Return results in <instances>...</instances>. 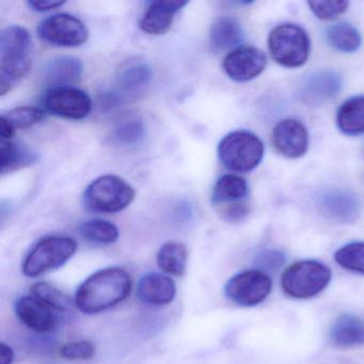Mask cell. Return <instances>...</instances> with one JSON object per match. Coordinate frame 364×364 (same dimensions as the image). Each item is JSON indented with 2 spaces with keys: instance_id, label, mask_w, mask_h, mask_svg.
<instances>
[{
  "instance_id": "6da1fadb",
  "label": "cell",
  "mask_w": 364,
  "mask_h": 364,
  "mask_svg": "<svg viewBox=\"0 0 364 364\" xmlns=\"http://www.w3.org/2000/svg\"><path fill=\"white\" fill-rule=\"evenodd\" d=\"M131 291V277L124 269L105 268L91 274L80 285L75 304L85 314H97L127 299Z\"/></svg>"
},
{
  "instance_id": "7a4b0ae2",
  "label": "cell",
  "mask_w": 364,
  "mask_h": 364,
  "mask_svg": "<svg viewBox=\"0 0 364 364\" xmlns=\"http://www.w3.org/2000/svg\"><path fill=\"white\" fill-rule=\"evenodd\" d=\"M33 40L22 26L6 27L0 33V95L9 93L28 75L33 65Z\"/></svg>"
},
{
  "instance_id": "3957f363",
  "label": "cell",
  "mask_w": 364,
  "mask_h": 364,
  "mask_svg": "<svg viewBox=\"0 0 364 364\" xmlns=\"http://www.w3.org/2000/svg\"><path fill=\"white\" fill-rule=\"evenodd\" d=\"M135 196V189L123 178L106 174L88 185L84 203L92 212L114 214L129 208Z\"/></svg>"
},
{
  "instance_id": "277c9868",
  "label": "cell",
  "mask_w": 364,
  "mask_h": 364,
  "mask_svg": "<svg viewBox=\"0 0 364 364\" xmlns=\"http://www.w3.org/2000/svg\"><path fill=\"white\" fill-rule=\"evenodd\" d=\"M264 155V144L255 134L234 131L223 137L218 146V156L223 165L231 171L246 173L259 165Z\"/></svg>"
},
{
  "instance_id": "5b68a950",
  "label": "cell",
  "mask_w": 364,
  "mask_h": 364,
  "mask_svg": "<svg viewBox=\"0 0 364 364\" xmlns=\"http://www.w3.org/2000/svg\"><path fill=\"white\" fill-rule=\"evenodd\" d=\"M331 280V270L321 262L300 261L283 272L281 287L285 294L297 299L314 297L327 287Z\"/></svg>"
},
{
  "instance_id": "8992f818",
  "label": "cell",
  "mask_w": 364,
  "mask_h": 364,
  "mask_svg": "<svg viewBox=\"0 0 364 364\" xmlns=\"http://www.w3.org/2000/svg\"><path fill=\"white\" fill-rule=\"evenodd\" d=\"M310 48L308 33L298 25H279L268 37L270 55L282 67H301L308 60Z\"/></svg>"
},
{
  "instance_id": "52a82bcc",
  "label": "cell",
  "mask_w": 364,
  "mask_h": 364,
  "mask_svg": "<svg viewBox=\"0 0 364 364\" xmlns=\"http://www.w3.org/2000/svg\"><path fill=\"white\" fill-rule=\"evenodd\" d=\"M77 250V244L68 236H48L40 240L27 255L22 270L25 276L35 278L61 267Z\"/></svg>"
},
{
  "instance_id": "ba28073f",
  "label": "cell",
  "mask_w": 364,
  "mask_h": 364,
  "mask_svg": "<svg viewBox=\"0 0 364 364\" xmlns=\"http://www.w3.org/2000/svg\"><path fill=\"white\" fill-rule=\"evenodd\" d=\"M152 69L142 60H129L121 67L108 93L112 104L135 101L146 95L152 82Z\"/></svg>"
},
{
  "instance_id": "9c48e42d",
  "label": "cell",
  "mask_w": 364,
  "mask_h": 364,
  "mask_svg": "<svg viewBox=\"0 0 364 364\" xmlns=\"http://www.w3.org/2000/svg\"><path fill=\"white\" fill-rule=\"evenodd\" d=\"M38 35L50 46L76 48L86 43L89 31L80 18L60 14L42 21L38 27Z\"/></svg>"
},
{
  "instance_id": "30bf717a",
  "label": "cell",
  "mask_w": 364,
  "mask_h": 364,
  "mask_svg": "<svg viewBox=\"0 0 364 364\" xmlns=\"http://www.w3.org/2000/svg\"><path fill=\"white\" fill-rule=\"evenodd\" d=\"M272 279L261 270H248L232 277L225 293L234 304L253 306L262 304L272 291Z\"/></svg>"
},
{
  "instance_id": "8fae6325",
  "label": "cell",
  "mask_w": 364,
  "mask_h": 364,
  "mask_svg": "<svg viewBox=\"0 0 364 364\" xmlns=\"http://www.w3.org/2000/svg\"><path fill=\"white\" fill-rule=\"evenodd\" d=\"M43 105L50 114L69 120H82L92 110L90 97L75 87L50 89L44 97Z\"/></svg>"
},
{
  "instance_id": "7c38bea8",
  "label": "cell",
  "mask_w": 364,
  "mask_h": 364,
  "mask_svg": "<svg viewBox=\"0 0 364 364\" xmlns=\"http://www.w3.org/2000/svg\"><path fill=\"white\" fill-rule=\"evenodd\" d=\"M267 65L266 55L252 46H240L223 60L225 74L236 82H247L261 75Z\"/></svg>"
},
{
  "instance_id": "4fadbf2b",
  "label": "cell",
  "mask_w": 364,
  "mask_h": 364,
  "mask_svg": "<svg viewBox=\"0 0 364 364\" xmlns=\"http://www.w3.org/2000/svg\"><path fill=\"white\" fill-rule=\"evenodd\" d=\"M316 205L326 219L341 225L355 223L361 213L359 199L350 191L343 189H331L321 193Z\"/></svg>"
},
{
  "instance_id": "5bb4252c",
  "label": "cell",
  "mask_w": 364,
  "mask_h": 364,
  "mask_svg": "<svg viewBox=\"0 0 364 364\" xmlns=\"http://www.w3.org/2000/svg\"><path fill=\"white\" fill-rule=\"evenodd\" d=\"M342 87V77L336 72H314L302 80L299 97L308 105H323L338 95Z\"/></svg>"
},
{
  "instance_id": "9a60e30c",
  "label": "cell",
  "mask_w": 364,
  "mask_h": 364,
  "mask_svg": "<svg viewBox=\"0 0 364 364\" xmlns=\"http://www.w3.org/2000/svg\"><path fill=\"white\" fill-rule=\"evenodd\" d=\"M272 140L274 149L289 159H299L308 151V131L295 119H285L279 122L272 131Z\"/></svg>"
},
{
  "instance_id": "2e32d148",
  "label": "cell",
  "mask_w": 364,
  "mask_h": 364,
  "mask_svg": "<svg viewBox=\"0 0 364 364\" xmlns=\"http://www.w3.org/2000/svg\"><path fill=\"white\" fill-rule=\"evenodd\" d=\"M16 313L23 325L39 333L54 331L58 323L57 311L33 296L18 299Z\"/></svg>"
},
{
  "instance_id": "e0dca14e",
  "label": "cell",
  "mask_w": 364,
  "mask_h": 364,
  "mask_svg": "<svg viewBox=\"0 0 364 364\" xmlns=\"http://www.w3.org/2000/svg\"><path fill=\"white\" fill-rule=\"evenodd\" d=\"M187 1H152L139 21V27L149 35H165L173 24L174 16Z\"/></svg>"
},
{
  "instance_id": "ac0fdd59",
  "label": "cell",
  "mask_w": 364,
  "mask_h": 364,
  "mask_svg": "<svg viewBox=\"0 0 364 364\" xmlns=\"http://www.w3.org/2000/svg\"><path fill=\"white\" fill-rule=\"evenodd\" d=\"M176 295V285L170 277L151 272L140 279L137 296L149 306H161L171 304Z\"/></svg>"
},
{
  "instance_id": "d6986e66",
  "label": "cell",
  "mask_w": 364,
  "mask_h": 364,
  "mask_svg": "<svg viewBox=\"0 0 364 364\" xmlns=\"http://www.w3.org/2000/svg\"><path fill=\"white\" fill-rule=\"evenodd\" d=\"M84 65L80 59L61 56L52 59L44 70V80L50 89L72 87L82 78Z\"/></svg>"
},
{
  "instance_id": "ffe728a7",
  "label": "cell",
  "mask_w": 364,
  "mask_h": 364,
  "mask_svg": "<svg viewBox=\"0 0 364 364\" xmlns=\"http://www.w3.org/2000/svg\"><path fill=\"white\" fill-rule=\"evenodd\" d=\"M329 341L338 348L364 345V321L357 315L344 314L336 319L329 331Z\"/></svg>"
},
{
  "instance_id": "44dd1931",
  "label": "cell",
  "mask_w": 364,
  "mask_h": 364,
  "mask_svg": "<svg viewBox=\"0 0 364 364\" xmlns=\"http://www.w3.org/2000/svg\"><path fill=\"white\" fill-rule=\"evenodd\" d=\"M244 40V29L235 18L221 16L213 23L210 31V48L223 53L235 48Z\"/></svg>"
},
{
  "instance_id": "7402d4cb",
  "label": "cell",
  "mask_w": 364,
  "mask_h": 364,
  "mask_svg": "<svg viewBox=\"0 0 364 364\" xmlns=\"http://www.w3.org/2000/svg\"><path fill=\"white\" fill-rule=\"evenodd\" d=\"M38 156L35 151L25 144L12 140H1L0 146V169L1 173H9L22 168L29 167L37 163Z\"/></svg>"
},
{
  "instance_id": "603a6c76",
  "label": "cell",
  "mask_w": 364,
  "mask_h": 364,
  "mask_svg": "<svg viewBox=\"0 0 364 364\" xmlns=\"http://www.w3.org/2000/svg\"><path fill=\"white\" fill-rule=\"evenodd\" d=\"M248 193V184L244 178L235 174H225L217 181L213 188L212 202L214 205L223 208L246 201Z\"/></svg>"
},
{
  "instance_id": "cb8c5ba5",
  "label": "cell",
  "mask_w": 364,
  "mask_h": 364,
  "mask_svg": "<svg viewBox=\"0 0 364 364\" xmlns=\"http://www.w3.org/2000/svg\"><path fill=\"white\" fill-rule=\"evenodd\" d=\"M336 124L345 135L364 133V97H351L343 103L336 114Z\"/></svg>"
},
{
  "instance_id": "d4e9b609",
  "label": "cell",
  "mask_w": 364,
  "mask_h": 364,
  "mask_svg": "<svg viewBox=\"0 0 364 364\" xmlns=\"http://www.w3.org/2000/svg\"><path fill=\"white\" fill-rule=\"evenodd\" d=\"M156 259L163 272L181 277L186 272L188 252L182 242H168L159 249Z\"/></svg>"
},
{
  "instance_id": "484cf974",
  "label": "cell",
  "mask_w": 364,
  "mask_h": 364,
  "mask_svg": "<svg viewBox=\"0 0 364 364\" xmlns=\"http://www.w3.org/2000/svg\"><path fill=\"white\" fill-rule=\"evenodd\" d=\"M325 39L331 48L342 53H355L362 43L359 31L347 23H338L328 27L325 31Z\"/></svg>"
},
{
  "instance_id": "4316f807",
  "label": "cell",
  "mask_w": 364,
  "mask_h": 364,
  "mask_svg": "<svg viewBox=\"0 0 364 364\" xmlns=\"http://www.w3.org/2000/svg\"><path fill=\"white\" fill-rule=\"evenodd\" d=\"M146 129L144 121L136 116L120 119L112 132V139L124 146H137L146 138Z\"/></svg>"
},
{
  "instance_id": "83f0119b",
  "label": "cell",
  "mask_w": 364,
  "mask_h": 364,
  "mask_svg": "<svg viewBox=\"0 0 364 364\" xmlns=\"http://www.w3.org/2000/svg\"><path fill=\"white\" fill-rule=\"evenodd\" d=\"M80 233L82 238L95 244L109 245L118 240L119 230L109 221L95 219L80 225Z\"/></svg>"
},
{
  "instance_id": "f1b7e54d",
  "label": "cell",
  "mask_w": 364,
  "mask_h": 364,
  "mask_svg": "<svg viewBox=\"0 0 364 364\" xmlns=\"http://www.w3.org/2000/svg\"><path fill=\"white\" fill-rule=\"evenodd\" d=\"M334 259L341 267L364 274V242H355L345 245L336 251Z\"/></svg>"
},
{
  "instance_id": "f546056e",
  "label": "cell",
  "mask_w": 364,
  "mask_h": 364,
  "mask_svg": "<svg viewBox=\"0 0 364 364\" xmlns=\"http://www.w3.org/2000/svg\"><path fill=\"white\" fill-rule=\"evenodd\" d=\"M31 294L33 297L48 304L50 308L56 310L57 312H65L71 308V301L65 294L60 289L55 287L54 285L48 282H38L31 287Z\"/></svg>"
},
{
  "instance_id": "4dcf8cb0",
  "label": "cell",
  "mask_w": 364,
  "mask_h": 364,
  "mask_svg": "<svg viewBox=\"0 0 364 364\" xmlns=\"http://www.w3.org/2000/svg\"><path fill=\"white\" fill-rule=\"evenodd\" d=\"M46 118V112L40 108L18 107L9 110L1 116L12 129H24L33 127Z\"/></svg>"
},
{
  "instance_id": "1f68e13d",
  "label": "cell",
  "mask_w": 364,
  "mask_h": 364,
  "mask_svg": "<svg viewBox=\"0 0 364 364\" xmlns=\"http://www.w3.org/2000/svg\"><path fill=\"white\" fill-rule=\"evenodd\" d=\"M95 355V347L90 341L80 340L67 343L60 349V355L70 361H87Z\"/></svg>"
},
{
  "instance_id": "d6a6232c",
  "label": "cell",
  "mask_w": 364,
  "mask_h": 364,
  "mask_svg": "<svg viewBox=\"0 0 364 364\" xmlns=\"http://www.w3.org/2000/svg\"><path fill=\"white\" fill-rule=\"evenodd\" d=\"M311 11L323 21H333L346 12L348 1L336 0V1H309Z\"/></svg>"
},
{
  "instance_id": "836d02e7",
  "label": "cell",
  "mask_w": 364,
  "mask_h": 364,
  "mask_svg": "<svg viewBox=\"0 0 364 364\" xmlns=\"http://www.w3.org/2000/svg\"><path fill=\"white\" fill-rule=\"evenodd\" d=\"M285 262V255L276 249L262 251L257 255L255 263L265 272H276ZM262 270V272H263Z\"/></svg>"
},
{
  "instance_id": "e575fe53",
  "label": "cell",
  "mask_w": 364,
  "mask_h": 364,
  "mask_svg": "<svg viewBox=\"0 0 364 364\" xmlns=\"http://www.w3.org/2000/svg\"><path fill=\"white\" fill-rule=\"evenodd\" d=\"M248 202L242 201L238 203L230 204V205L220 208L221 217L228 223H238L242 220L249 214Z\"/></svg>"
},
{
  "instance_id": "d590c367",
  "label": "cell",
  "mask_w": 364,
  "mask_h": 364,
  "mask_svg": "<svg viewBox=\"0 0 364 364\" xmlns=\"http://www.w3.org/2000/svg\"><path fill=\"white\" fill-rule=\"evenodd\" d=\"M65 1H56V0H31L27 3V5L33 10L38 12L50 11V10L57 9L60 8L61 6L65 5Z\"/></svg>"
},
{
  "instance_id": "8d00e7d4",
  "label": "cell",
  "mask_w": 364,
  "mask_h": 364,
  "mask_svg": "<svg viewBox=\"0 0 364 364\" xmlns=\"http://www.w3.org/2000/svg\"><path fill=\"white\" fill-rule=\"evenodd\" d=\"M14 360V351L11 346L1 343L0 345V364H12Z\"/></svg>"
}]
</instances>
